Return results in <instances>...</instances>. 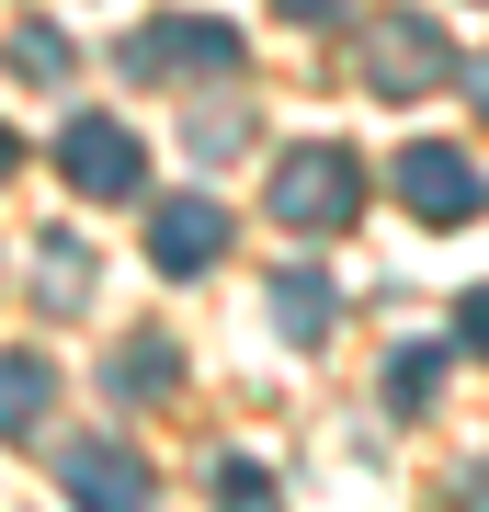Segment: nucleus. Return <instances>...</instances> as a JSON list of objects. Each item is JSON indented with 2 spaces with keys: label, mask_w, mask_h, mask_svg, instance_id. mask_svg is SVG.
Here are the masks:
<instances>
[{
  "label": "nucleus",
  "mask_w": 489,
  "mask_h": 512,
  "mask_svg": "<svg viewBox=\"0 0 489 512\" xmlns=\"http://www.w3.org/2000/svg\"><path fill=\"white\" fill-rule=\"evenodd\" d=\"M273 217L308 228V239L353 228V217H364V160H353V148H330V137L285 148V160H273Z\"/></svg>",
  "instance_id": "nucleus-1"
},
{
  "label": "nucleus",
  "mask_w": 489,
  "mask_h": 512,
  "mask_svg": "<svg viewBox=\"0 0 489 512\" xmlns=\"http://www.w3.org/2000/svg\"><path fill=\"white\" fill-rule=\"evenodd\" d=\"M455 342H467V353H489V285L467 296V308H455Z\"/></svg>",
  "instance_id": "nucleus-15"
},
{
  "label": "nucleus",
  "mask_w": 489,
  "mask_h": 512,
  "mask_svg": "<svg viewBox=\"0 0 489 512\" xmlns=\"http://www.w3.org/2000/svg\"><path fill=\"white\" fill-rule=\"evenodd\" d=\"M171 365H182V353L160 342V330H137V342H126V399H160V387H171Z\"/></svg>",
  "instance_id": "nucleus-13"
},
{
  "label": "nucleus",
  "mask_w": 489,
  "mask_h": 512,
  "mask_svg": "<svg viewBox=\"0 0 489 512\" xmlns=\"http://www.w3.org/2000/svg\"><path fill=\"white\" fill-rule=\"evenodd\" d=\"M273 319H285L296 342H330V330H342V296H330V274L296 262V274H273Z\"/></svg>",
  "instance_id": "nucleus-9"
},
{
  "label": "nucleus",
  "mask_w": 489,
  "mask_h": 512,
  "mask_svg": "<svg viewBox=\"0 0 489 512\" xmlns=\"http://www.w3.org/2000/svg\"><path fill=\"white\" fill-rule=\"evenodd\" d=\"M285 12H296V23H330V12H342V0H285Z\"/></svg>",
  "instance_id": "nucleus-17"
},
{
  "label": "nucleus",
  "mask_w": 489,
  "mask_h": 512,
  "mask_svg": "<svg viewBox=\"0 0 489 512\" xmlns=\"http://www.w3.org/2000/svg\"><path fill=\"white\" fill-rule=\"evenodd\" d=\"M35 296H46V308H80V296H91V251H80V239H46V251H35Z\"/></svg>",
  "instance_id": "nucleus-11"
},
{
  "label": "nucleus",
  "mask_w": 489,
  "mask_h": 512,
  "mask_svg": "<svg viewBox=\"0 0 489 512\" xmlns=\"http://www.w3.org/2000/svg\"><path fill=\"white\" fill-rule=\"evenodd\" d=\"M444 399V342H399L387 353V410H433Z\"/></svg>",
  "instance_id": "nucleus-10"
},
{
  "label": "nucleus",
  "mask_w": 489,
  "mask_h": 512,
  "mask_svg": "<svg viewBox=\"0 0 489 512\" xmlns=\"http://www.w3.org/2000/svg\"><path fill=\"white\" fill-rule=\"evenodd\" d=\"M57 160H69V183H80V194H137V183H148V148L114 126V114H80Z\"/></svg>",
  "instance_id": "nucleus-5"
},
{
  "label": "nucleus",
  "mask_w": 489,
  "mask_h": 512,
  "mask_svg": "<svg viewBox=\"0 0 489 512\" xmlns=\"http://www.w3.org/2000/svg\"><path fill=\"white\" fill-rule=\"evenodd\" d=\"M12 171H23V137H12V126H0V183H12Z\"/></svg>",
  "instance_id": "nucleus-16"
},
{
  "label": "nucleus",
  "mask_w": 489,
  "mask_h": 512,
  "mask_svg": "<svg viewBox=\"0 0 489 512\" xmlns=\"http://www.w3.org/2000/svg\"><path fill=\"white\" fill-rule=\"evenodd\" d=\"M217 251H228V205L217 194H171L160 217H148V262H160V274H205Z\"/></svg>",
  "instance_id": "nucleus-4"
},
{
  "label": "nucleus",
  "mask_w": 489,
  "mask_h": 512,
  "mask_svg": "<svg viewBox=\"0 0 489 512\" xmlns=\"http://www.w3.org/2000/svg\"><path fill=\"white\" fill-rule=\"evenodd\" d=\"M69 501L80 512H148V467L114 433H91V444H69Z\"/></svg>",
  "instance_id": "nucleus-6"
},
{
  "label": "nucleus",
  "mask_w": 489,
  "mask_h": 512,
  "mask_svg": "<svg viewBox=\"0 0 489 512\" xmlns=\"http://www.w3.org/2000/svg\"><path fill=\"white\" fill-rule=\"evenodd\" d=\"M478 114H489V57H478Z\"/></svg>",
  "instance_id": "nucleus-18"
},
{
  "label": "nucleus",
  "mask_w": 489,
  "mask_h": 512,
  "mask_svg": "<svg viewBox=\"0 0 489 512\" xmlns=\"http://www.w3.org/2000/svg\"><path fill=\"white\" fill-rule=\"evenodd\" d=\"M46 399H57V376H46V353H0V444H23L46 421Z\"/></svg>",
  "instance_id": "nucleus-8"
},
{
  "label": "nucleus",
  "mask_w": 489,
  "mask_h": 512,
  "mask_svg": "<svg viewBox=\"0 0 489 512\" xmlns=\"http://www.w3.org/2000/svg\"><path fill=\"white\" fill-rule=\"evenodd\" d=\"M12 69L23 80H69V35H57V23H23V35H12Z\"/></svg>",
  "instance_id": "nucleus-12"
},
{
  "label": "nucleus",
  "mask_w": 489,
  "mask_h": 512,
  "mask_svg": "<svg viewBox=\"0 0 489 512\" xmlns=\"http://www.w3.org/2000/svg\"><path fill=\"white\" fill-rule=\"evenodd\" d=\"M364 80H376L387 103H421V92H444V80H455V46H444V23H433V12H387L376 35H364Z\"/></svg>",
  "instance_id": "nucleus-2"
},
{
  "label": "nucleus",
  "mask_w": 489,
  "mask_h": 512,
  "mask_svg": "<svg viewBox=\"0 0 489 512\" xmlns=\"http://www.w3.org/2000/svg\"><path fill=\"white\" fill-rule=\"evenodd\" d=\"M217 512H273V478H262L251 456H228V478H217Z\"/></svg>",
  "instance_id": "nucleus-14"
},
{
  "label": "nucleus",
  "mask_w": 489,
  "mask_h": 512,
  "mask_svg": "<svg viewBox=\"0 0 489 512\" xmlns=\"http://www.w3.org/2000/svg\"><path fill=\"white\" fill-rule=\"evenodd\" d=\"M126 69H239V35L228 23H160L126 46Z\"/></svg>",
  "instance_id": "nucleus-7"
},
{
  "label": "nucleus",
  "mask_w": 489,
  "mask_h": 512,
  "mask_svg": "<svg viewBox=\"0 0 489 512\" xmlns=\"http://www.w3.org/2000/svg\"><path fill=\"white\" fill-rule=\"evenodd\" d=\"M399 205L421 228H455L478 205V171H467V148H444V137H421V148H399Z\"/></svg>",
  "instance_id": "nucleus-3"
}]
</instances>
